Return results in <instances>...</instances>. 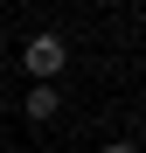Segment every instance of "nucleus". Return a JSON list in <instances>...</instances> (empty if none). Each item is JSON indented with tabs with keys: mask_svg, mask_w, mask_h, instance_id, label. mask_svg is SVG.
<instances>
[{
	"mask_svg": "<svg viewBox=\"0 0 146 153\" xmlns=\"http://www.w3.org/2000/svg\"><path fill=\"white\" fill-rule=\"evenodd\" d=\"M63 63H70V42H63L56 28H42V35H28V42H21V70H28L35 84H56V76H63Z\"/></svg>",
	"mask_w": 146,
	"mask_h": 153,
	"instance_id": "f257e3e1",
	"label": "nucleus"
},
{
	"mask_svg": "<svg viewBox=\"0 0 146 153\" xmlns=\"http://www.w3.org/2000/svg\"><path fill=\"white\" fill-rule=\"evenodd\" d=\"M21 111H28L35 125H49V118H63V91H56V84H35V91H28V105H21Z\"/></svg>",
	"mask_w": 146,
	"mask_h": 153,
	"instance_id": "f03ea898",
	"label": "nucleus"
},
{
	"mask_svg": "<svg viewBox=\"0 0 146 153\" xmlns=\"http://www.w3.org/2000/svg\"><path fill=\"white\" fill-rule=\"evenodd\" d=\"M104 153H139V139H111V146H104Z\"/></svg>",
	"mask_w": 146,
	"mask_h": 153,
	"instance_id": "7ed1b4c3",
	"label": "nucleus"
}]
</instances>
